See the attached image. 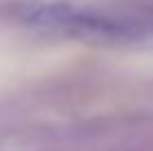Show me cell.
I'll return each mask as SVG.
<instances>
[{"mask_svg": "<svg viewBox=\"0 0 153 151\" xmlns=\"http://www.w3.org/2000/svg\"><path fill=\"white\" fill-rule=\"evenodd\" d=\"M25 22L38 25L51 29H69L84 31V33H100V36H133L135 25L120 22L109 16L89 11V9L71 7V4H38L27 7L22 13Z\"/></svg>", "mask_w": 153, "mask_h": 151, "instance_id": "6da1fadb", "label": "cell"}]
</instances>
